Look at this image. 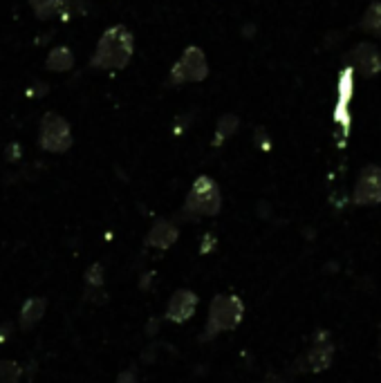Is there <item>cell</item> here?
<instances>
[{
  "label": "cell",
  "mask_w": 381,
  "mask_h": 383,
  "mask_svg": "<svg viewBox=\"0 0 381 383\" xmlns=\"http://www.w3.org/2000/svg\"><path fill=\"white\" fill-rule=\"evenodd\" d=\"M47 312V300L43 296H32L23 303L21 314H18V327L23 332H29L38 325V321L45 316Z\"/></svg>",
  "instance_id": "obj_11"
},
{
  "label": "cell",
  "mask_w": 381,
  "mask_h": 383,
  "mask_svg": "<svg viewBox=\"0 0 381 383\" xmlns=\"http://www.w3.org/2000/svg\"><path fill=\"white\" fill-rule=\"evenodd\" d=\"M12 332H14V323H3V325H0V343H5L9 337H12Z\"/></svg>",
  "instance_id": "obj_20"
},
{
  "label": "cell",
  "mask_w": 381,
  "mask_h": 383,
  "mask_svg": "<svg viewBox=\"0 0 381 383\" xmlns=\"http://www.w3.org/2000/svg\"><path fill=\"white\" fill-rule=\"evenodd\" d=\"M359 27L364 29V32L375 34L377 38H381V3H373L366 9V14L361 16Z\"/></svg>",
  "instance_id": "obj_15"
},
{
  "label": "cell",
  "mask_w": 381,
  "mask_h": 383,
  "mask_svg": "<svg viewBox=\"0 0 381 383\" xmlns=\"http://www.w3.org/2000/svg\"><path fill=\"white\" fill-rule=\"evenodd\" d=\"M74 137L70 130V124H67L61 114L56 112H45L41 126H38V146L45 153H67L72 148Z\"/></svg>",
  "instance_id": "obj_4"
},
{
  "label": "cell",
  "mask_w": 381,
  "mask_h": 383,
  "mask_svg": "<svg viewBox=\"0 0 381 383\" xmlns=\"http://www.w3.org/2000/svg\"><path fill=\"white\" fill-rule=\"evenodd\" d=\"M5 157H7V162H18L23 157V148H21V144H9L7 148H5Z\"/></svg>",
  "instance_id": "obj_18"
},
{
  "label": "cell",
  "mask_w": 381,
  "mask_h": 383,
  "mask_svg": "<svg viewBox=\"0 0 381 383\" xmlns=\"http://www.w3.org/2000/svg\"><path fill=\"white\" fill-rule=\"evenodd\" d=\"M115 383H139V379H137V372H135V368H130V370H124L119 377H117V381Z\"/></svg>",
  "instance_id": "obj_19"
},
{
  "label": "cell",
  "mask_w": 381,
  "mask_h": 383,
  "mask_svg": "<svg viewBox=\"0 0 381 383\" xmlns=\"http://www.w3.org/2000/svg\"><path fill=\"white\" fill-rule=\"evenodd\" d=\"M200 305V298L198 293L193 289H178L169 298V305H166V312H164V318L175 323V325H182V323H187L195 316V309Z\"/></svg>",
  "instance_id": "obj_7"
},
{
  "label": "cell",
  "mask_w": 381,
  "mask_h": 383,
  "mask_svg": "<svg viewBox=\"0 0 381 383\" xmlns=\"http://www.w3.org/2000/svg\"><path fill=\"white\" fill-rule=\"evenodd\" d=\"M209 76V61L198 45H189L182 52V56L175 61L169 72L171 85H184V83H200Z\"/></svg>",
  "instance_id": "obj_5"
},
{
  "label": "cell",
  "mask_w": 381,
  "mask_h": 383,
  "mask_svg": "<svg viewBox=\"0 0 381 383\" xmlns=\"http://www.w3.org/2000/svg\"><path fill=\"white\" fill-rule=\"evenodd\" d=\"M38 90H29V94L32 96H45L47 94V83H36Z\"/></svg>",
  "instance_id": "obj_23"
},
{
  "label": "cell",
  "mask_w": 381,
  "mask_h": 383,
  "mask_svg": "<svg viewBox=\"0 0 381 383\" xmlns=\"http://www.w3.org/2000/svg\"><path fill=\"white\" fill-rule=\"evenodd\" d=\"M213 244H216V238H213L211 233H207V235H204V244L200 247V251H202V253H209Z\"/></svg>",
  "instance_id": "obj_21"
},
{
  "label": "cell",
  "mask_w": 381,
  "mask_h": 383,
  "mask_svg": "<svg viewBox=\"0 0 381 383\" xmlns=\"http://www.w3.org/2000/svg\"><path fill=\"white\" fill-rule=\"evenodd\" d=\"M222 209V193L220 186L213 182L209 175H200L193 182L191 191L187 193V200L180 211L182 220H198V218H213Z\"/></svg>",
  "instance_id": "obj_3"
},
{
  "label": "cell",
  "mask_w": 381,
  "mask_h": 383,
  "mask_svg": "<svg viewBox=\"0 0 381 383\" xmlns=\"http://www.w3.org/2000/svg\"><path fill=\"white\" fill-rule=\"evenodd\" d=\"M158 325H160V318H153L149 325H146V334H149V337H155V334H158Z\"/></svg>",
  "instance_id": "obj_22"
},
{
  "label": "cell",
  "mask_w": 381,
  "mask_h": 383,
  "mask_svg": "<svg viewBox=\"0 0 381 383\" xmlns=\"http://www.w3.org/2000/svg\"><path fill=\"white\" fill-rule=\"evenodd\" d=\"M180 238V229L178 224L171 222V220H158L151 227V231L146 233L144 244L151 249H158V251H166L171 249L175 242Z\"/></svg>",
  "instance_id": "obj_10"
},
{
  "label": "cell",
  "mask_w": 381,
  "mask_h": 383,
  "mask_svg": "<svg viewBox=\"0 0 381 383\" xmlns=\"http://www.w3.org/2000/svg\"><path fill=\"white\" fill-rule=\"evenodd\" d=\"M135 52V38L128 27L112 25L101 34L96 50L90 58V67L94 70H124L128 67Z\"/></svg>",
  "instance_id": "obj_1"
},
{
  "label": "cell",
  "mask_w": 381,
  "mask_h": 383,
  "mask_svg": "<svg viewBox=\"0 0 381 383\" xmlns=\"http://www.w3.org/2000/svg\"><path fill=\"white\" fill-rule=\"evenodd\" d=\"M240 126V119L236 114H222L218 119V126H216V137H213V146H222L224 142L229 139V137L236 135Z\"/></svg>",
  "instance_id": "obj_14"
},
{
  "label": "cell",
  "mask_w": 381,
  "mask_h": 383,
  "mask_svg": "<svg viewBox=\"0 0 381 383\" xmlns=\"http://www.w3.org/2000/svg\"><path fill=\"white\" fill-rule=\"evenodd\" d=\"M350 70L359 72L364 78L377 76L381 72V54L373 43H359L348 56Z\"/></svg>",
  "instance_id": "obj_8"
},
{
  "label": "cell",
  "mask_w": 381,
  "mask_h": 383,
  "mask_svg": "<svg viewBox=\"0 0 381 383\" xmlns=\"http://www.w3.org/2000/svg\"><path fill=\"white\" fill-rule=\"evenodd\" d=\"M38 21H52V18H65L67 0H29Z\"/></svg>",
  "instance_id": "obj_12"
},
{
  "label": "cell",
  "mask_w": 381,
  "mask_h": 383,
  "mask_svg": "<svg viewBox=\"0 0 381 383\" xmlns=\"http://www.w3.org/2000/svg\"><path fill=\"white\" fill-rule=\"evenodd\" d=\"M242 318H245V303H242V298L236 296V293H218L209 305L207 325L200 334V341L207 343L216 339L218 334L233 332L242 323Z\"/></svg>",
  "instance_id": "obj_2"
},
{
  "label": "cell",
  "mask_w": 381,
  "mask_h": 383,
  "mask_svg": "<svg viewBox=\"0 0 381 383\" xmlns=\"http://www.w3.org/2000/svg\"><path fill=\"white\" fill-rule=\"evenodd\" d=\"M353 200L357 206H375L381 204V169L375 164L364 166L357 178Z\"/></svg>",
  "instance_id": "obj_6"
},
{
  "label": "cell",
  "mask_w": 381,
  "mask_h": 383,
  "mask_svg": "<svg viewBox=\"0 0 381 383\" xmlns=\"http://www.w3.org/2000/svg\"><path fill=\"white\" fill-rule=\"evenodd\" d=\"M45 67L50 72H67V70H72V67H74L72 50H70V47H65V45L54 47V50L47 54V58H45Z\"/></svg>",
  "instance_id": "obj_13"
},
{
  "label": "cell",
  "mask_w": 381,
  "mask_h": 383,
  "mask_svg": "<svg viewBox=\"0 0 381 383\" xmlns=\"http://www.w3.org/2000/svg\"><path fill=\"white\" fill-rule=\"evenodd\" d=\"M332 357H335V346L328 341V332H319L314 337V348H312L296 366H303L300 370H305V372H323L330 368Z\"/></svg>",
  "instance_id": "obj_9"
},
{
  "label": "cell",
  "mask_w": 381,
  "mask_h": 383,
  "mask_svg": "<svg viewBox=\"0 0 381 383\" xmlns=\"http://www.w3.org/2000/svg\"><path fill=\"white\" fill-rule=\"evenodd\" d=\"M379 359H381V327H379Z\"/></svg>",
  "instance_id": "obj_25"
},
{
  "label": "cell",
  "mask_w": 381,
  "mask_h": 383,
  "mask_svg": "<svg viewBox=\"0 0 381 383\" xmlns=\"http://www.w3.org/2000/svg\"><path fill=\"white\" fill-rule=\"evenodd\" d=\"M153 276H155L153 271L144 273V276H142V282H139V287H142V289H149V287H151V280H153Z\"/></svg>",
  "instance_id": "obj_24"
},
{
  "label": "cell",
  "mask_w": 381,
  "mask_h": 383,
  "mask_svg": "<svg viewBox=\"0 0 381 383\" xmlns=\"http://www.w3.org/2000/svg\"><path fill=\"white\" fill-rule=\"evenodd\" d=\"M23 377V366L12 359L0 361V383H21Z\"/></svg>",
  "instance_id": "obj_16"
},
{
  "label": "cell",
  "mask_w": 381,
  "mask_h": 383,
  "mask_svg": "<svg viewBox=\"0 0 381 383\" xmlns=\"http://www.w3.org/2000/svg\"><path fill=\"white\" fill-rule=\"evenodd\" d=\"M105 282V271L101 262H94L85 269V287L87 289H101Z\"/></svg>",
  "instance_id": "obj_17"
}]
</instances>
